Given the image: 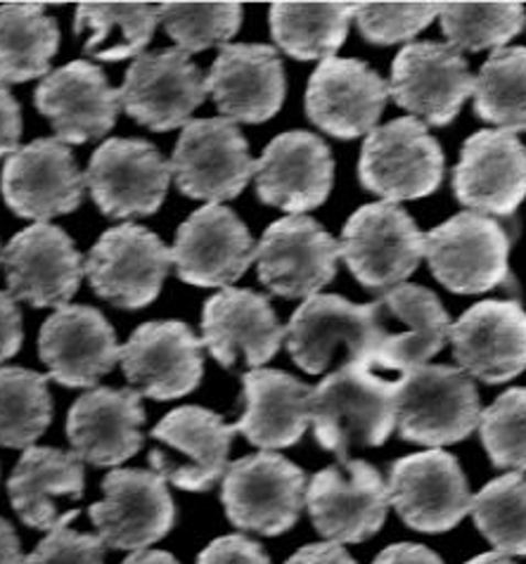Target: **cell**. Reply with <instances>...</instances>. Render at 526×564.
I'll list each match as a JSON object with an SVG mask.
<instances>
[{"instance_id":"1","label":"cell","mask_w":526,"mask_h":564,"mask_svg":"<svg viewBox=\"0 0 526 564\" xmlns=\"http://www.w3.org/2000/svg\"><path fill=\"white\" fill-rule=\"evenodd\" d=\"M398 382L365 364H347L314 387L311 422L316 442L347 463L353 448L382 446L396 427Z\"/></svg>"},{"instance_id":"2","label":"cell","mask_w":526,"mask_h":564,"mask_svg":"<svg viewBox=\"0 0 526 564\" xmlns=\"http://www.w3.org/2000/svg\"><path fill=\"white\" fill-rule=\"evenodd\" d=\"M479 391L465 370L423 366L398 380L396 427L410 444L429 448L458 444L479 427Z\"/></svg>"},{"instance_id":"3","label":"cell","mask_w":526,"mask_h":564,"mask_svg":"<svg viewBox=\"0 0 526 564\" xmlns=\"http://www.w3.org/2000/svg\"><path fill=\"white\" fill-rule=\"evenodd\" d=\"M339 257L365 290L384 292L404 285L417 271L425 257V232L404 207L375 202L349 216Z\"/></svg>"},{"instance_id":"4","label":"cell","mask_w":526,"mask_h":564,"mask_svg":"<svg viewBox=\"0 0 526 564\" xmlns=\"http://www.w3.org/2000/svg\"><path fill=\"white\" fill-rule=\"evenodd\" d=\"M359 178L365 191L392 205L429 197L443 181V150L420 119H394L368 133Z\"/></svg>"},{"instance_id":"5","label":"cell","mask_w":526,"mask_h":564,"mask_svg":"<svg viewBox=\"0 0 526 564\" xmlns=\"http://www.w3.org/2000/svg\"><path fill=\"white\" fill-rule=\"evenodd\" d=\"M306 475L281 453L261 451L228 467L221 503L238 529L281 536L299 522L306 506Z\"/></svg>"},{"instance_id":"6","label":"cell","mask_w":526,"mask_h":564,"mask_svg":"<svg viewBox=\"0 0 526 564\" xmlns=\"http://www.w3.org/2000/svg\"><path fill=\"white\" fill-rule=\"evenodd\" d=\"M425 257L431 275L453 294H484L509 280V235L474 212L425 232Z\"/></svg>"},{"instance_id":"7","label":"cell","mask_w":526,"mask_h":564,"mask_svg":"<svg viewBox=\"0 0 526 564\" xmlns=\"http://www.w3.org/2000/svg\"><path fill=\"white\" fill-rule=\"evenodd\" d=\"M174 254L145 226L121 224L100 235L86 257L92 292L117 308L135 311L157 300Z\"/></svg>"},{"instance_id":"8","label":"cell","mask_w":526,"mask_h":564,"mask_svg":"<svg viewBox=\"0 0 526 564\" xmlns=\"http://www.w3.org/2000/svg\"><path fill=\"white\" fill-rule=\"evenodd\" d=\"M373 318V354L370 366L410 372L427 366L448 337L451 321L439 296L420 285H396L370 304Z\"/></svg>"},{"instance_id":"9","label":"cell","mask_w":526,"mask_h":564,"mask_svg":"<svg viewBox=\"0 0 526 564\" xmlns=\"http://www.w3.org/2000/svg\"><path fill=\"white\" fill-rule=\"evenodd\" d=\"M86 185L114 221L157 214L172 183V164L143 138H112L92 152Z\"/></svg>"},{"instance_id":"10","label":"cell","mask_w":526,"mask_h":564,"mask_svg":"<svg viewBox=\"0 0 526 564\" xmlns=\"http://www.w3.org/2000/svg\"><path fill=\"white\" fill-rule=\"evenodd\" d=\"M172 174L185 197L216 205L244 191L250 178L256 176V162L235 121L193 119L180 131Z\"/></svg>"},{"instance_id":"11","label":"cell","mask_w":526,"mask_h":564,"mask_svg":"<svg viewBox=\"0 0 526 564\" xmlns=\"http://www.w3.org/2000/svg\"><path fill=\"white\" fill-rule=\"evenodd\" d=\"M164 448L150 453V465L180 491H209L228 473V451L235 425L202 405H183L168 413L152 432Z\"/></svg>"},{"instance_id":"12","label":"cell","mask_w":526,"mask_h":564,"mask_svg":"<svg viewBox=\"0 0 526 564\" xmlns=\"http://www.w3.org/2000/svg\"><path fill=\"white\" fill-rule=\"evenodd\" d=\"M390 503L410 529L441 534L472 510L468 477L453 453L431 448L401 458L390 469Z\"/></svg>"},{"instance_id":"13","label":"cell","mask_w":526,"mask_h":564,"mask_svg":"<svg viewBox=\"0 0 526 564\" xmlns=\"http://www.w3.org/2000/svg\"><path fill=\"white\" fill-rule=\"evenodd\" d=\"M166 479L154 469L117 467L102 481L105 500L88 514L98 539L114 551H145L176 524V506Z\"/></svg>"},{"instance_id":"14","label":"cell","mask_w":526,"mask_h":564,"mask_svg":"<svg viewBox=\"0 0 526 564\" xmlns=\"http://www.w3.org/2000/svg\"><path fill=\"white\" fill-rule=\"evenodd\" d=\"M339 242L311 216H287L256 245L261 285L283 300H311L337 275Z\"/></svg>"},{"instance_id":"15","label":"cell","mask_w":526,"mask_h":564,"mask_svg":"<svg viewBox=\"0 0 526 564\" xmlns=\"http://www.w3.org/2000/svg\"><path fill=\"white\" fill-rule=\"evenodd\" d=\"M390 506L380 469L365 460L325 467L306 489V508L316 531L339 545L373 539Z\"/></svg>"},{"instance_id":"16","label":"cell","mask_w":526,"mask_h":564,"mask_svg":"<svg viewBox=\"0 0 526 564\" xmlns=\"http://www.w3.org/2000/svg\"><path fill=\"white\" fill-rule=\"evenodd\" d=\"M86 176L74 152L57 138H39L8 156L0 174V193L20 218L45 224L81 207Z\"/></svg>"},{"instance_id":"17","label":"cell","mask_w":526,"mask_h":564,"mask_svg":"<svg viewBox=\"0 0 526 564\" xmlns=\"http://www.w3.org/2000/svg\"><path fill=\"white\" fill-rule=\"evenodd\" d=\"M205 98L207 78L178 48L138 55L119 90L123 112L160 133L185 127Z\"/></svg>"},{"instance_id":"18","label":"cell","mask_w":526,"mask_h":564,"mask_svg":"<svg viewBox=\"0 0 526 564\" xmlns=\"http://www.w3.org/2000/svg\"><path fill=\"white\" fill-rule=\"evenodd\" d=\"M287 351L308 375H322L335 360L370 366L373 318L370 304H351L339 294L306 300L287 325ZM373 368V366H370Z\"/></svg>"},{"instance_id":"19","label":"cell","mask_w":526,"mask_h":564,"mask_svg":"<svg viewBox=\"0 0 526 564\" xmlns=\"http://www.w3.org/2000/svg\"><path fill=\"white\" fill-rule=\"evenodd\" d=\"M69 235L53 224L20 230L3 249L8 292L34 308H62L79 292L86 263Z\"/></svg>"},{"instance_id":"20","label":"cell","mask_w":526,"mask_h":564,"mask_svg":"<svg viewBox=\"0 0 526 564\" xmlns=\"http://www.w3.org/2000/svg\"><path fill=\"white\" fill-rule=\"evenodd\" d=\"M470 93H474V76L451 43H408L394 57L390 96L398 107L420 117L425 127H448Z\"/></svg>"},{"instance_id":"21","label":"cell","mask_w":526,"mask_h":564,"mask_svg":"<svg viewBox=\"0 0 526 564\" xmlns=\"http://www.w3.org/2000/svg\"><path fill=\"white\" fill-rule=\"evenodd\" d=\"M205 341L180 321H154L135 327L121 347V368L138 394L172 401L190 394L205 375Z\"/></svg>"},{"instance_id":"22","label":"cell","mask_w":526,"mask_h":564,"mask_svg":"<svg viewBox=\"0 0 526 564\" xmlns=\"http://www.w3.org/2000/svg\"><path fill=\"white\" fill-rule=\"evenodd\" d=\"M176 273L197 288H230L250 269L256 247L242 218L223 205L193 212L176 232Z\"/></svg>"},{"instance_id":"23","label":"cell","mask_w":526,"mask_h":564,"mask_svg":"<svg viewBox=\"0 0 526 564\" xmlns=\"http://www.w3.org/2000/svg\"><path fill=\"white\" fill-rule=\"evenodd\" d=\"M390 84L361 59H322L308 78L306 115L332 138L353 140L377 129Z\"/></svg>"},{"instance_id":"24","label":"cell","mask_w":526,"mask_h":564,"mask_svg":"<svg viewBox=\"0 0 526 564\" xmlns=\"http://www.w3.org/2000/svg\"><path fill=\"white\" fill-rule=\"evenodd\" d=\"M332 152L311 131L275 135L256 162L259 199L294 216L325 205L332 193Z\"/></svg>"},{"instance_id":"25","label":"cell","mask_w":526,"mask_h":564,"mask_svg":"<svg viewBox=\"0 0 526 564\" xmlns=\"http://www.w3.org/2000/svg\"><path fill=\"white\" fill-rule=\"evenodd\" d=\"M453 193L474 214L513 216L526 199V148L509 131H476L453 169Z\"/></svg>"},{"instance_id":"26","label":"cell","mask_w":526,"mask_h":564,"mask_svg":"<svg viewBox=\"0 0 526 564\" xmlns=\"http://www.w3.org/2000/svg\"><path fill=\"white\" fill-rule=\"evenodd\" d=\"M460 368L486 384H503L526 370V311L517 300H484L451 325Z\"/></svg>"},{"instance_id":"27","label":"cell","mask_w":526,"mask_h":564,"mask_svg":"<svg viewBox=\"0 0 526 564\" xmlns=\"http://www.w3.org/2000/svg\"><path fill=\"white\" fill-rule=\"evenodd\" d=\"M41 360L51 378L69 389H92L121 358L114 327L92 306H62L43 323Z\"/></svg>"},{"instance_id":"28","label":"cell","mask_w":526,"mask_h":564,"mask_svg":"<svg viewBox=\"0 0 526 564\" xmlns=\"http://www.w3.org/2000/svg\"><path fill=\"white\" fill-rule=\"evenodd\" d=\"M34 102L51 121L57 140L67 145H84L110 133L121 109L119 90L107 82V74L84 59L45 76Z\"/></svg>"},{"instance_id":"29","label":"cell","mask_w":526,"mask_h":564,"mask_svg":"<svg viewBox=\"0 0 526 564\" xmlns=\"http://www.w3.org/2000/svg\"><path fill=\"white\" fill-rule=\"evenodd\" d=\"M285 67L263 43H226L207 76V93L230 121L263 123L285 102Z\"/></svg>"},{"instance_id":"30","label":"cell","mask_w":526,"mask_h":564,"mask_svg":"<svg viewBox=\"0 0 526 564\" xmlns=\"http://www.w3.org/2000/svg\"><path fill=\"white\" fill-rule=\"evenodd\" d=\"M145 411L135 389L92 387L74 401L67 436L81 463L119 467L143 448Z\"/></svg>"},{"instance_id":"31","label":"cell","mask_w":526,"mask_h":564,"mask_svg":"<svg viewBox=\"0 0 526 564\" xmlns=\"http://www.w3.org/2000/svg\"><path fill=\"white\" fill-rule=\"evenodd\" d=\"M287 337V327L275 318V311L254 290L226 288L207 300L202 311V341L209 354L230 370L238 356L252 370L269 364Z\"/></svg>"},{"instance_id":"32","label":"cell","mask_w":526,"mask_h":564,"mask_svg":"<svg viewBox=\"0 0 526 564\" xmlns=\"http://www.w3.org/2000/svg\"><path fill=\"white\" fill-rule=\"evenodd\" d=\"M314 387L283 370H250L242 375V415L235 425L246 442L275 453L299 444L311 422Z\"/></svg>"},{"instance_id":"33","label":"cell","mask_w":526,"mask_h":564,"mask_svg":"<svg viewBox=\"0 0 526 564\" xmlns=\"http://www.w3.org/2000/svg\"><path fill=\"white\" fill-rule=\"evenodd\" d=\"M84 463L74 451L31 446L12 469L8 496L26 527L53 531L79 514L76 510L62 514L59 500L84 498Z\"/></svg>"},{"instance_id":"34","label":"cell","mask_w":526,"mask_h":564,"mask_svg":"<svg viewBox=\"0 0 526 564\" xmlns=\"http://www.w3.org/2000/svg\"><path fill=\"white\" fill-rule=\"evenodd\" d=\"M59 29L41 3L0 6V82L26 84L48 76Z\"/></svg>"},{"instance_id":"35","label":"cell","mask_w":526,"mask_h":564,"mask_svg":"<svg viewBox=\"0 0 526 564\" xmlns=\"http://www.w3.org/2000/svg\"><path fill=\"white\" fill-rule=\"evenodd\" d=\"M271 34L294 59H330L342 48L353 20V3H273Z\"/></svg>"},{"instance_id":"36","label":"cell","mask_w":526,"mask_h":564,"mask_svg":"<svg viewBox=\"0 0 526 564\" xmlns=\"http://www.w3.org/2000/svg\"><path fill=\"white\" fill-rule=\"evenodd\" d=\"M160 22V3H79L74 31H90L86 55L121 62L143 55Z\"/></svg>"},{"instance_id":"37","label":"cell","mask_w":526,"mask_h":564,"mask_svg":"<svg viewBox=\"0 0 526 564\" xmlns=\"http://www.w3.org/2000/svg\"><path fill=\"white\" fill-rule=\"evenodd\" d=\"M51 422L48 378L29 368H0V446L26 451Z\"/></svg>"},{"instance_id":"38","label":"cell","mask_w":526,"mask_h":564,"mask_svg":"<svg viewBox=\"0 0 526 564\" xmlns=\"http://www.w3.org/2000/svg\"><path fill=\"white\" fill-rule=\"evenodd\" d=\"M476 117L501 131H526V48H498L474 78Z\"/></svg>"},{"instance_id":"39","label":"cell","mask_w":526,"mask_h":564,"mask_svg":"<svg viewBox=\"0 0 526 564\" xmlns=\"http://www.w3.org/2000/svg\"><path fill=\"white\" fill-rule=\"evenodd\" d=\"M441 31L456 51L505 48L522 34L526 10L522 3H441Z\"/></svg>"},{"instance_id":"40","label":"cell","mask_w":526,"mask_h":564,"mask_svg":"<svg viewBox=\"0 0 526 564\" xmlns=\"http://www.w3.org/2000/svg\"><path fill=\"white\" fill-rule=\"evenodd\" d=\"M474 524L503 555H526V477L509 473L472 498Z\"/></svg>"},{"instance_id":"41","label":"cell","mask_w":526,"mask_h":564,"mask_svg":"<svg viewBox=\"0 0 526 564\" xmlns=\"http://www.w3.org/2000/svg\"><path fill=\"white\" fill-rule=\"evenodd\" d=\"M160 18L185 55L226 45L242 26L240 3H160Z\"/></svg>"},{"instance_id":"42","label":"cell","mask_w":526,"mask_h":564,"mask_svg":"<svg viewBox=\"0 0 526 564\" xmlns=\"http://www.w3.org/2000/svg\"><path fill=\"white\" fill-rule=\"evenodd\" d=\"M479 434L493 467L526 469V387L507 389L479 417Z\"/></svg>"},{"instance_id":"43","label":"cell","mask_w":526,"mask_h":564,"mask_svg":"<svg viewBox=\"0 0 526 564\" xmlns=\"http://www.w3.org/2000/svg\"><path fill=\"white\" fill-rule=\"evenodd\" d=\"M441 3H353L361 36L375 45L415 39L439 18Z\"/></svg>"},{"instance_id":"44","label":"cell","mask_w":526,"mask_h":564,"mask_svg":"<svg viewBox=\"0 0 526 564\" xmlns=\"http://www.w3.org/2000/svg\"><path fill=\"white\" fill-rule=\"evenodd\" d=\"M26 564H105V543L59 524L26 555Z\"/></svg>"},{"instance_id":"45","label":"cell","mask_w":526,"mask_h":564,"mask_svg":"<svg viewBox=\"0 0 526 564\" xmlns=\"http://www.w3.org/2000/svg\"><path fill=\"white\" fill-rule=\"evenodd\" d=\"M195 564H271V557L261 543L233 534L211 541Z\"/></svg>"},{"instance_id":"46","label":"cell","mask_w":526,"mask_h":564,"mask_svg":"<svg viewBox=\"0 0 526 564\" xmlns=\"http://www.w3.org/2000/svg\"><path fill=\"white\" fill-rule=\"evenodd\" d=\"M22 138V107L14 100L8 84L0 82V156L20 150Z\"/></svg>"},{"instance_id":"47","label":"cell","mask_w":526,"mask_h":564,"mask_svg":"<svg viewBox=\"0 0 526 564\" xmlns=\"http://www.w3.org/2000/svg\"><path fill=\"white\" fill-rule=\"evenodd\" d=\"M24 339L22 313L10 292H0V364L20 351Z\"/></svg>"},{"instance_id":"48","label":"cell","mask_w":526,"mask_h":564,"mask_svg":"<svg viewBox=\"0 0 526 564\" xmlns=\"http://www.w3.org/2000/svg\"><path fill=\"white\" fill-rule=\"evenodd\" d=\"M373 564H443V560L420 543H394L375 557Z\"/></svg>"},{"instance_id":"49","label":"cell","mask_w":526,"mask_h":564,"mask_svg":"<svg viewBox=\"0 0 526 564\" xmlns=\"http://www.w3.org/2000/svg\"><path fill=\"white\" fill-rule=\"evenodd\" d=\"M285 564H355V560L347 553V547L330 541L302 547Z\"/></svg>"},{"instance_id":"50","label":"cell","mask_w":526,"mask_h":564,"mask_svg":"<svg viewBox=\"0 0 526 564\" xmlns=\"http://www.w3.org/2000/svg\"><path fill=\"white\" fill-rule=\"evenodd\" d=\"M0 564H26L14 527L0 517Z\"/></svg>"},{"instance_id":"51","label":"cell","mask_w":526,"mask_h":564,"mask_svg":"<svg viewBox=\"0 0 526 564\" xmlns=\"http://www.w3.org/2000/svg\"><path fill=\"white\" fill-rule=\"evenodd\" d=\"M121 564H178V560L172 553H164V551H138Z\"/></svg>"},{"instance_id":"52","label":"cell","mask_w":526,"mask_h":564,"mask_svg":"<svg viewBox=\"0 0 526 564\" xmlns=\"http://www.w3.org/2000/svg\"><path fill=\"white\" fill-rule=\"evenodd\" d=\"M465 564H515V562L509 560L507 555H503V553H484V555L472 557V560L465 562Z\"/></svg>"},{"instance_id":"53","label":"cell","mask_w":526,"mask_h":564,"mask_svg":"<svg viewBox=\"0 0 526 564\" xmlns=\"http://www.w3.org/2000/svg\"><path fill=\"white\" fill-rule=\"evenodd\" d=\"M0 261H3V252H0Z\"/></svg>"}]
</instances>
